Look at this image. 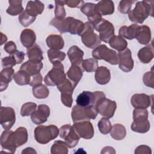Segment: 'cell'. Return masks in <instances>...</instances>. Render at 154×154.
<instances>
[{
	"label": "cell",
	"instance_id": "6da1fadb",
	"mask_svg": "<svg viewBox=\"0 0 154 154\" xmlns=\"http://www.w3.org/2000/svg\"><path fill=\"white\" fill-rule=\"evenodd\" d=\"M50 25L55 27L60 33L69 32L71 34H78L81 36L84 23L72 17H67L62 20L53 18Z\"/></svg>",
	"mask_w": 154,
	"mask_h": 154
},
{
	"label": "cell",
	"instance_id": "7a4b0ae2",
	"mask_svg": "<svg viewBox=\"0 0 154 154\" xmlns=\"http://www.w3.org/2000/svg\"><path fill=\"white\" fill-rule=\"evenodd\" d=\"M153 1L137 2L135 8L128 13L129 20L137 23H143L149 15L153 16Z\"/></svg>",
	"mask_w": 154,
	"mask_h": 154
},
{
	"label": "cell",
	"instance_id": "3957f363",
	"mask_svg": "<svg viewBox=\"0 0 154 154\" xmlns=\"http://www.w3.org/2000/svg\"><path fill=\"white\" fill-rule=\"evenodd\" d=\"M59 134V129L54 125L49 126L39 125L34 129V138L36 141L42 144L49 143L56 138Z\"/></svg>",
	"mask_w": 154,
	"mask_h": 154
},
{
	"label": "cell",
	"instance_id": "277c9868",
	"mask_svg": "<svg viewBox=\"0 0 154 154\" xmlns=\"http://www.w3.org/2000/svg\"><path fill=\"white\" fill-rule=\"evenodd\" d=\"M52 64V69L45 76L44 82L49 86H57L66 79V75L64 66L61 62H55Z\"/></svg>",
	"mask_w": 154,
	"mask_h": 154
},
{
	"label": "cell",
	"instance_id": "5b68a950",
	"mask_svg": "<svg viewBox=\"0 0 154 154\" xmlns=\"http://www.w3.org/2000/svg\"><path fill=\"white\" fill-rule=\"evenodd\" d=\"M97 111L94 106L88 107H82L74 105L72 108L71 116L73 123L81 121L95 119L97 116Z\"/></svg>",
	"mask_w": 154,
	"mask_h": 154
},
{
	"label": "cell",
	"instance_id": "8992f818",
	"mask_svg": "<svg viewBox=\"0 0 154 154\" xmlns=\"http://www.w3.org/2000/svg\"><path fill=\"white\" fill-rule=\"evenodd\" d=\"M92 56L96 60H103L112 65L119 63L118 54L105 45H99L94 48L92 51Z\"/></svg>",
	"mask_w": 154,
	"mask_h": 154
},
{
	"label": "cell",
	"instance_id": "52a82bcc",
	"mask_svg": "<svg viewBox=\"0 0 154 154\" xmlns=\"http://www.w3.org/2000/svg\"><path fill=\"white\" fill-rule=\"evenodd\" d=\"M103 92L97 91L91 92L89 91H83L80 93L76 99L77 105L82 107H88L94 106L97 102L102 98L106 97Z\"/></svg>",
	"mask_w": 154,
	"mask_h": 154
},
{
	"label": "cell",
	"instance_id": "ba28073f",
	"mask_svg": "<svg viewBox=\"0 0 154 154\" xmlns=\"http://www.w3.org/2000/svg\"><path fill=\"white\" fill-rule=\"evenodd\" d=\"M59 134L60 138L65 140L69 148L75 147L78 144L80 138L73 126L69 124L62 126L59 129Z\"/></svg>",
	"mask_w": 154,
	"mask_h": 154
},
{
	"label": "cell",
	"instance_id": "9c48e42d",
	"mask_svg": "<svg viewBox=\"0 0 154 154\" xmlns=\"http://www.w3.org/2000/svg\"><path fill=\"white\" fill-rule=\"evenodd\" d=\"M94 28L99 32V36L100 40L105 43H108L114 35V27L112 23L105 19L102 18L94 26Z\"/></svg>",
	"mask_w": 154,
	"mask_h": 154
},
{
	"label": "cell",
	"instance_id": "30bf717a",
	"mask_svg": "<svg viewBox=\"0 0 154 154\" xmlns=\"http://www.w3.org/2000/svg\"><path fill=\"white\" fill-rule=\"evenodd\" d=\"M98 113L104 117L109 119L113 117L117 108L116 102L106 97L99 100L95 105Z\"/></svg>",
	"mask_w": 154,
	"mask_h": 154
},
{
	"label": "cell",
	"instance_id": "8fae6325",
	"mask_svg": "<svg viewBox=\"0 0 154 154\" xmlns=\"http://www.w3.org/2000/svg\"><path fill=\"white\" fill-rule=\"evenodd\" d=\"M16 122V113L11 107H1L0 123L5 130H10Z\"/></svg>",
	"mask_w": 154,
	"mask_h": 154
},
{
	"label": "cell",
	"instance_id": "7c38bea8",
	"mask_svg": "<svg viewBox=\"0 0 154 154\" xmlns=\"http://www.w3.org/2000/svg\"><path fill=\"white\" fill-rule=\"evenodd\" d=\"M1 145L2 149L14 153L17 148L14 135V131L5 130L1 135Z\"/></svg>",
	"mask_w": 154,
	"mask_h": 154
},
{
	"label": "cell",
	"instance_id": "4fadbf2b",
	"mask_svg": "<svg viewBox=\"0 0 154 154\" xmlns=\"http://www.w3.org/2000/svg\"><path fill=\"white\" fill-rule=\"evenodd\" d=\"M73 128L80 138L91 139L94 136V128L89 120L74 123Z\"/></svg>",
	"mask_w": 154,
	"mask_h": 154
},
{
	"label": "cell",
	"instance_id": "5bb4252c",
	"mask_svg": "<svg viewBox=\"0 0 154 154\" xmlns=\"http://www.w3.org/2000/svg\"><path fill=\"white\" fill-rule=\"evenodd\" d=\"M119 67L125 72H129L134 67V60L132 58L131 51L126 48L122 51L119 52Z\"/></svg>",
	"mask_w": 154,
	"mask_h": 154
},
{
	"label": "cell",
	"instance_id": "9a60e30c",
	"mask_svg": "<svg viewBox=\"0 0 154 154\" xmlns=\"http://www.w3.org/2000/svg\"><path fill=\"white\" fill-rule=\"evenodd\" d=\"M81 11L87 16L88 22L91 23L93 26L102 19V15L96 9V4L94 3H84L81 7Z\"/></svg>",
	"mask_w": 154,
	"mask_h": 154
},
{
	"label": "cell",
	"instance_id": "2e32d148",
	"mask_svg": "<svg viewBox=\"0 0 154 154\" xmlns=\"http://www.w3.org/2000/svg\"><path fill=\"white\" fill-rule=\"evenodd\" d=\"M50 115V108L45 104H40L37 109L31 116L32 123L35 125H40L45 123Z\"/></svg>",
	"mask_w": 154,
	"mask_h": 154
},
{
	"label": "cell",
	"instance_id": "e0dca14e",
	"mask_svg": "<svg viewBox=\"0 0 154 154\" xmlns=\"http://www.w3.org/2000/svg\"><path fill=\"white\" fill-rule=\"evenodd\" d=\"M152 96L144 93L134 94L131 98V103L135 109H147L152 102Z\"/></svg>",
	"mask_w": 154,
	"mask_h": 154
},
{
	"label": "cell",
	"instance_id": "ac0fdd59",
	"mask_svg": "<svg viewBox=\"0 0 154 154\" xmlns=\"http://www.w3.org/2000/svg\"><path fill=\"white\" fill-rule=\"evenodd\" d=\"M81 37L83 44L90 49L96 48L101 43L99 36L94 32H86Z\"/></svg>",
	"mask_w": 154,
	"mask_h": 154
},
{
	"label": "cell",
	"instance_id": "d6986e66",
	"mask_svg": "<svg viewBox=\"0 0 154 154\" xmlns=\"http://www.w3.org/2000/svg\"><path fill=\"white\" fill-rule=\"evenodd\" d=\"M67 55L72 64H77L82 66L84 51L78 46L76 45L71 46L67 51Z\"/></svg>",
	"mask_w": 154,
	"mask_h": 154
},
{
	"label": "cell",
	"instance_id": "ffe728a7",
	"mask_svg": "<svg viewBox=\"0 0 154 154\" xmlns=\"http://www.w3.org/2000/svg\"><path fill=\"white\" fill-rule=\"evenodd\" d=\"M135 38L141 45H147L151 40V31L147 25L139 26L137 31Z\"/></svg>",
	"mask_w": 154,
	"mask_h": 154
},
{
	"label": "cell",
	"instance_id": "44dd1931",
	"mask_svg": "<svg viewBox=\"0 0 154 154\" xmlns=\"http://www.w3.org/2000/svg\"><path fill=\"white\" fill-rule=\"evenodd\" d=\"M20 40L22 45L24 47L29 48L34 45L36 40V35L32 29H25L20 34Z\"/></svg>",
	"mask_w": 154,
	"mask_h": 154
},
{
	"label": "cell",
	"instance_id": "7402d4cb",
	"mask_svg": "<svg viewBox=\"0 0 154 154\" xmlns=\"http://www.w3.org/2000/svg\"><path fill=\"white\" fill-rule=\"evenodd\" d=\"M94 78L99 84L105 85L108 84L111 79L109 70L105 66L98 67L95 71Z\"/></svg>",
	"mask_w": 154,
	"mask_h": 154
},
{
	"label": "cell",
	"instance_id": "603a6c76",
	"mask_svg": "<svg viewBox=\"0 0 154 154\" xmlns=\"http://www.w3.org/2000/svg\"><path fill=\"white\" fill-rule=\"evenodd\" d=\"M84 69L81 66L77 64H72L68 70L66 75L69 80H70L76 85L78 84L82 77Z\"/></svg>",
	"mask_w": 154,
	"mask_h": 154
},
{
	"label": "cell",
	"instance_id": "cb8c5ba5",
	"mask_svg": "<svg viewBox=\"0 0 154 154\" xmlns=\"http://www.w3.org/2000/svg\"><path fill=\"white\" fill-rule=\"evenodd\" d=\"M45 9V5L40 1H29L28 2L25 11L31 16L36 17L42 13Z\"/></svg>",
	"mask_w": 154,
	"mask_h": 154
},
{
	"label": "cell",
	"instance_id": "d4e9b609",
	"mask_svg": "<svg viewBox=\"0 0 154 154\" xmlns=\"http://www.w3.org/2000/svg\"><path fill=\"white\" fill-rule=\"evenodd\" d=\"M42 67V62H34L28 60L21 65L20 70L25 72L31 76L40 73Z\"/></svg>",
	"mask_w": 154,
	"mask_h": 154
},
{
	"label": "cell",
	"instance_id": "484cf974",
	"mask_svg": "<svg viewBox=\"0 0 154 154\" xmlns=\"http://www.w3.org/2000/svg\"><path fill=\"white\" fill-rule=\"evenodd\" d=\"M14 71L12 67L4 68L1 72V91H3L6 90L8 84L12 81L14 78Z\"/></svg>",
	"mask_w": 154,
	"mask_h": 154
},
{
	"label": "cell",
	"instance_id": "4316f807",
	"mask_svg": "<svg viewBox=\"0 0 154 154\" xmlns=\"http://www.w3.org/2000/svg\"><path fill=\"white\" fill-rule=\"evenodd\" d=\"M47 46L51 49L60 50L64 46V41L60 35L51 34L47 37L46 39Z\"/></svg>",
	"mask_w": 154,
	"mask_h": 154
},
{
	"label": "cell",
	"instance_id": "83f0119b",
	"mask_svg": "<svg viewBox=\"0 0 154 154\" xmlns=\"http://www.w3.org/2000/svg\"><path fill=\"white\" fill-rule=\"evenodd\" d=\"M138 26L139 25L136 23L132 24L129 26H122L119 30V36L129 40L135 38Z\"/></svg>",
	"mask_w": 154,
	"mask_h": 154
},
{
	"label": "cell",
	"instance_id": "f1b7e54d",
	"mask_svg": "<svg viewBox=\"0 0 154 154\" xmlns=\"http://www.w3.org/2000/svg\"><path fill=\"white\" fill-rule=\"evenodd\" d=\"M138 57L141 62L144 64L150 63L153 58V45L146 46L140 49L138 52Z\"/></svg>",
	"mask_w": 154,
	"mask_h": 154
},
{
	"label": "cell",
	"instance_id": "f546056e",
	"mask_svg": "<svg viewBox=\"0 0 154 154\" xmlns=\"http://www.w3.org/2000/svg\"><path fill=\"white\" fill-rule=\"evenodd\" d=\"M96 9L102 16L110 15L114 11V5L112 1L102 0L96 4Z\"/></svg>",
	"mask_w": 154,
	"mask_h": 154
},
{
	"label": "cell",
	"instance_id": "4dcf8cb0",
	"mask_svg": "<svg viewBox=\"0 0 154 154\" xmlns=\"http://www.w3.org/2000/svg\"><path fill=\"white\" fill-rule=\"evenodd\" d=\"M26 54L28 60L34 62H42L43 60V51L37 44H34L32 46L28 48Z\"/></svg>",
	"mask_w": 154,
	"mask_h": 154
},
{
	"label": "cell",
	"instance_id": "1f68e13d",
	"mask_svg": "<svg viewBox=\"0 0 154 154\" xmlns=\"http://www.w3.org/2000/svg\"><path fill=\"white\" fill-rule=\"evenodd\" d=\"M150 128V124L148 119L134 120L131 124V128L132 131L138 133H146Z\"/></svg>",
	"mask_w": 154,
	"mask_h": 154
},
{
	"label": "cell",
	"instance_id": "d6a6232c",
	"mask_svg": "<svg viewBox=\"0 0 154 154\" xmlns=\"http://www.w3.org/2000/svg\"><path fill=\"white\" fill-rule=\"evenodd\" d=\"M111 137L116 140H122L126 135V130L125 127L120 123L114 124L110 131Z\"/></svg>",
	"mask_w": 154,
	"mask_h": 154
},
{
	"label": "cell",
	"instance_id": "836d02e7",
	"mask_svg": "<svg viewBox=\"0 0 154 154\" xmlns=\"http://www.w3.org/2000/svg\"><path fill=\"white\" fill-rule=\"evenodd\" d=\"M108 43L112 48L115 49L119 52L123 51L128 46L127 41L119 35H114Z\"/></svg>",
	"mask_w": 154,
	"mask_h": 154
},
{
	"label": "cell",
	"instance_id": "e575fe53",
	"mask_svg": "<svg viewBox=\"0 0 154 154\" xmlns=\"http://www.w3.org/2000/svg\"><path fill=\"white\" fill-rule=\"evenodd\" d=\"M9 7L6 12L11 16H17L20 14L23 11L22 1L19 0H9Z\"/></svg>",
	"mask_w": 154,
	"mask_h": 154
},
{
	"label": "cell",
	"instance_id": "d590c367",
	"mask_svg": "<svg viewBox=\"0 0 154 154\" xmlns=\"http://www.w3.org/2000/svg\"><path fill=\"white\" fill-rule=\"evenodd\" d=\"M17 147L26 143L28 141V131L24 127H19L14 131Z\"/></svg>",
	"mask_w": 154,
	"mask_h": 154
},
{
	"label": "cell",
	"instance_id": "8d00e7d4",
	"mask_svg": "<svg viewBox=\"0 0 154 154\" xmlns=\"http://www.w3.org/2000/svg\"><path fill=\"white\" fill-rule=\"evenodd\" d=\"M68 152L67 145L66 142L61 140L55 141L51 148L52 154H67Z\"/></svg>",
	"mask_w": 154,
	"mask_h": 154
},
{
	"label": "cell",
	"instance_id": "74e56055",
	"mask_svg": "<svg viewBox=\"0 0 154 154\" xmlns=\"http://www.w3.org/2000/svg\"><path fill=\"white\" fill-rule=\"evenodd\" d=\"M14 82L19 85H25L29 84L31 76L23 70H19L14 75Z\"/></svg>",
	"mask_w": 154,
	"mask_h": 154
},
{
	"label": "cell",
	"instance_id": "f35d334b",
	"mask_svg": "<svg viewBox=\"0 0 154 154\" xmlns=\"http://www.w3.org/2000/svg\"><path fill=\"white\" fill-rule=\"evenodd\" d=\"M32 94L37 99H45L49 94V91L47 87L43 84H40L37 86L33 87Z\"/></svg>",
	"mask_w": 154,
	"mask_h": 154
},
{
	"label": "cell",
	"instance_id": "ab89813d",
	"mask_svg": "<svg viewBox=\"0 0 154 154\" xmlns=\"http://www.w3.org/2000/svg\"><path fill=\"white\" fill-rule=\"evenodd\" d=\"M76 85L73 84L69 79H66L63 82L57 85V88L61 92V93H66L72 94Z\"/></svg>",
	"mask_w": 154,
	"mask_h": 154
},
{
	"label": "cell",
	"instance_id": "60d3db41",
	"mask_svg": "<svg viewBox=\"0 0 154 154\" xmlns=\"http://www.w3.org/2000/svg\"><path fill=\"white\" fill-rule=\"evenodd\" d=\"M47 53L49 60L52 64L57 61L61 62L66 58V54L63 52L60 51L59 50H54L50 49L48 51Z\"/></svg>",
	"mask_w": 154,
	"mask_h": 154
},
{
	"label": "cell",
	"instance_id": "b9f144b4",
	"mask_svg": "<svg viewBox=\"0 0 154 154\" xmlns=\"http://www.w3.org/2000/svg\"><path fill=\"white\" fill-rule=\"evenodd\" d=\"M55 18L58 20L64 19L66 15V10L64 8V1H55Z\"/></svg>",
	"mask_w": 154,
	"mask_h": 154
},
{
	"label": "cell",
	"instance_id": "7bdbcfd3",
	"mask_svg": "<svg viewBox=\"0 0 154 154\" xmlns=\"http://www.w3.org/2000/svg\"><path fill=\"white\" fill-rule=\"evenodd\" d=\"M82 67L84 70L87 72H94L98 67V61L94 58L84 60L82 63Z\"/></svg>",
	"mask_w": 154,
	"mask_h": 154
},
{
	"label": "cell",
	"instance_id": "ee69618b",
	"mask_svg": "<svg viewBox=\"0 0 154 154\" xmlns=\"http://www.w3.org/2000/svg\"><path fill=\"white\" fill-rule=\"evenodd\" d=\"M37 104L34 102H26L23 103L20 109V114L22 117L31 116L36 110Z\"/></svg>",
	"mask_w": 154,
	"mask_h": 154
},
{
	"label": "cell",
	"instance_id": "f6af8a7d",
	"mask_svg": "<svg viewBox=\"0 0 154 154\" xmlns=\"http://www.w3.org/2000/svg\"><path fill=\"white\" fill-rule=\"evenodd\" d=\"M97 126L100 133L107 134L110 132L112 128L111 123L108 118H102L97 123Z\"/></svg>",
	"mask_w": 154,
	"mask_h": 154
},
{
	"label": "cell",
	"instance_id": "bcb514c9",
	"mask_svg": "<svg viewBox=\"0 0 154 154\" xmlns=\"http://www.w3.org/2000/svg\"><path fill=\"white\" fill-rule=\"evenodd\" d=\"M18 19L20 23L23 26L27 27L35 21L36 17H33L30 16L25 10L19 16Z\"/></svg>",
	"mask_w": 154,
	"mask_h": 154
},
{
	"label": "cell",
	"instance_id": "7dc6e473",
	"mask_svg": "<svg viewBox=\"0 0 154 154\" xmlns=\"http://www.w3.org/2000/svg\"><path fill=\"white\" fill-rule=\"evenodd\" d=\"M134 3V1L131 0H122L119 2L118 5V10L119 12L127 14L131 11L132 5Z\"/></svg>",
	"mask_w": 154,
	"mask_h": 154
},
{
	"label": "cell",
	"instance_id": "c3c4849f",
	"mask_svg": "<svg viewBox=\"0 0 154 154\" xmlns=\"http://www.w3.org/2000/svg\"><path fill=\"white\" fill-rule=\"evenodd\" d=\"M148 114L149 112L146 109H134L133 111V119L134 120L148 119Z\"/></svg>",
	"mask_w": 154,
	"mask_h": 154
},
{
	"label": "cell",
	"instance_id": "681fc988",
	"mask_svg": "<svg viewBox=\"0 0 154 154\" xmlns=\"http://www.w3.org/2000/svg\"><path fill=\"white\" fill-rule=\"evenodd\" d=\"M143 83L146 86L153 88L154 87V74L153 72L152 71L147 72L146 73L144 74L143 78Z\"/></svg>",
	"mask_w": 154,
	"mask_h": 154
},
{
	"label": "cell",
	"instance_id": "f907efd6",
	"mask_svg": "<svg viewBox=\"0 0 154 154\" xmlns=\"http://www.w3.org/2000/svg\"><path fill=\"white\" fill-rule=\"evenodd\" d=\"M1 63L3 69L12 67L13 66L17 64L16 60L12 55L3 58L1 60Z\"/></svg>",
	"mask_w": 154,
	"mask_h": 154
},
{
	"label": "cell",
	"instance_id": "816d5d0a",
	"mask_svg": "<svg viewBox=\"0 0 154 154\" xmlns=\"http://www.w3.org/2000/svg\"><path fill=\"white\" fill-rule=\"evenodd\" d=\"M61 100L63 105H64L67 107L70 108L73 103L72 94L61 93Z\"/></svg>",
	"mask_w": 154,
	"mask_h": 154
},
{
	"label": "cell",
	"instance_id": "f5cc1de1",
	"mask_svg": "<svg viewBox=\"0 0 154 154\" xmlns=\"http://www.w3.org/2000/svg\"><path fill=\"white\" fill-rule=\"evenodd\" d=\"M4 49L7 53L11 55L17 51V47L14 42L13 41H9L5 44Z\"/></svg>",
	"mask_w": 154,
	"mask_h": 154
},
{
	"label": "cell",
	"instance_id": "db71d44e",
	"mask_svg": "<svg viewBox=\"0 0 154 154\" xmlns=\"http://www.w3.org/2000/svg\"><path fill=\"white\" fill-rule=\"evenodd\" d=\"M42 81H43L42 75L40 74V73H38L31 76V81L29 82V85L33 87L38 85L42 84Z\"/></svg>",
	"mask_w": 154,
	"mask_h": 154
},
{
	"label": "cell",
	"instance_id": "11a10c76",
	"mask_svg": "<svg viewBox=\"0 0 154 154\" xmlns=\"http://www.w3.org/2000/svg\"><path fill=\"white\" fill-rule=\"evenodd\" d=\"M64 4L70 8H81L84 4V1L79 0H66L64 1Z\"/></svg>",
	"mask_w": 154,
	"mask_h": 154
},
{
	"label": "cell",
	"instance_id": "9f6ffc18",
	"mask_svg": "<svg viewBox=\"0 0 154 154\" xmlns=\"http://www.w3.org/2000/svg\"><path fill=\"white\" fill-rule=\"evenodd\" d=\"M134 153L136 154H139V153L149 154V153H151L152 151H151L150 147H149V146L146 145H141L138 146L136 148L135 150L134 151Z\"/></svg>",
	"mask_w": 154,
	"mask_h": 154
},
{
	"label": "cell",
	"instance_id": "6f0895ef",
	"mask_svg": "<svg viewBox=\"0 0 154 154\" xmlns=\"http://www.w3.org/2000/svg\"><path fill=\"white\" fill-rule=\"evenodd\" d=\"M14 59L16 60V64H20L21 63L23 62V61L25 59V54L22 52V51H20L17 50L13 55H11Z\"/></svg>",
	"mask_w": 154,
	"mask_h": 154
},
{
	"label": "cell",
	"instance_id": "680465c9",
	"mask_svg": "<svg viewBox=\"0 0 154 154\" xmlns=\"http://www.w3.org/2000/svg\"><path fill=\"white\" fill-rule=\"evenodd\" d=\"M101 153H116L114 149L112 147L106 146L102 149V150L100 152Z\"/></svg>",
	"mask_w": 154,
	"mask_h": 154
},
{
	"label": "cell",
	"instance_id": "91938a15",
	"mask_svg": "<svg viewBox=\"0 0 154 154\" xmlns=\"http://www.w3.org/2000/svg\"><path fill=\"white\" fill-rule=\"evenodd\" d=\"M22 154H25V153H37V152L31 147H26L25 148L24 150H23L22 151Z\"/></svg>",
	"mask_w": 154,
	"mask_h": 154
},
{
	"label": "cell",
	"instance_id": "94428289",
	"mask_svg": "<svg viewBox=\"0 0 154 154\" xmlns=\"http://www.w3.org/2000/svg\"><path fill=\"white\" fill-rule=\"evenodd\" d=\"M1 45H2L4 43H5L7 40V37L5 35H4L2 32H1Z\"/></svg>",
	"mask_w": 154,
	"mask_h": 154
}]
</instances>
